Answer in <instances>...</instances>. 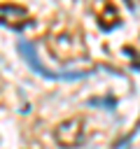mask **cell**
<instances>
[{
  "label": "cell",
  "mask_w": 140,
  "mask_h": 149,
  "mask_svg": "<svg viewBox=\"0 0 140 149\" xmlns=\"http://www.w3.org/2000/svg\"><path fill=\"white\" fill-rule=\"evenodd\" d=\"M47 47H49L51 56L58 61H72L77 56H84V51H86L84 40L77 30H58L56 35H51L47 40Z\"/></svg>",
  "instance_id": "obj_1"
},
{
  "label": "cell",
  "mask_w": 140,
  "mask_h": 149,
  "mask_svg": "<svg viewBox=\"0 0 140 149\" xmlns=\"http://www.w3.org/2000/svg\"><path fill=\"white\" fill-rule=\"evenodd\" d=\"M86 130H84V119L82 116H70L65 121H61L54 130V140L63 147V149H75L84 142Z\"/></svg>",
  "instance_id": "obj_2"
},
{
  "label": "cell",
  "mask_w": 140,
  "mask_h": 149,
  "mask_svg": "<svg viewBox=\"0 0 140 149\" xmlns=\"http://www.w3.org/2000/svg\"><path fill=\"white\" fill-rule=\"evenodd\" d=\"M0 23L12 30H21L30 23V14L21 5H0Z\"/></svg>",
  "instance_id": "obj_3"
},
{
  "label": "cell",
  "mask_w": 140,
  "mask_h": 149,
  "mask_svg": "<svg viewBox=\"0 0 140 149\" xmlns=\"http://www.w3.org/2000/svg\"><path fill=\"white\" fill-rule=\"evenodd\" d=\"M98 23L103 30H110L114 26H119V9L114 5H103V9L98 12Z\"/></svg>",
  "instance_id": "obj_4"
}]
</instances>
